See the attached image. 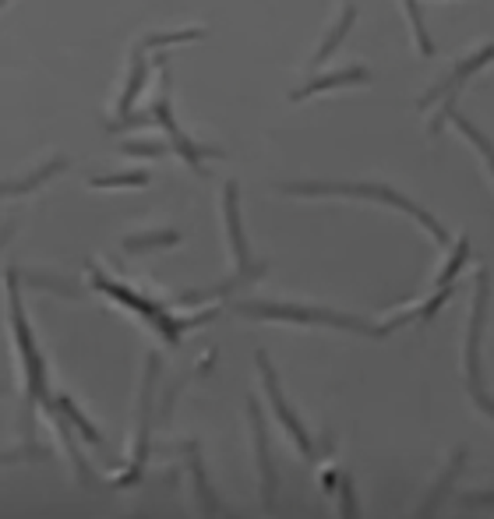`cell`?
Instances as JSON below:
<instances>
[{"mask_svg":"<svg viewBox=\"0 0 494 519\" xmlns=\"http://www.w3.org/2000/svg\"><path fill=\"white\" fill-rule=\"evenodd\" d=\"M92 188H142V184H149V173H110V177H92L89 181Z\"/></svg>","mask_w":494,"mask_h":519,"instance_id":"cell-17","label":"cell"},{"mask_svg":"<svg viewBox=\"0 0 494 519\" xmlns=\"http://www.w3.org/2000/svg\"><path fill=\"white\" fill-rule=\"evenodd\" d=\"M121 152L142 156V160H159V156H166V145L163 141H121Z\"/></svg>","mask_w":494,"mask_h":519,"instance_id":"cell-19","label":"cell"},{"mask_svg":"<svg viewBox=\"0 0 494 519\" xmlns=\"http://www.w3.org/2000/svg\"><path fill=\"white\" fill-rule=\"evenodd\" d=\"M448 117H452V120H456V128H459V131H463V135H467L469 141H473V145H477V149H480V156H484V160H488V166H491V173H494V145H491V141H488V138L480 135V131H477V128H473V124H469L467 117H456V109H452V113H448Z\"/></svg>","mask_w":494,"mask_h":519,"instance_id":"cell-16","label":"cell"},{"mask_svg":"<svg viewBox=\"0 0 494 519\" xmlns=\"http://www.w3.org/2000/svg\"><path fill=\"white\" fill-rule=\"evenodd\" d=\"M181 241L177 230H159V234H142V237H128L124 241V251L138 254V251H152V247H170Z\"/></svg>","mask_w":494,"mask_h":519,"instance_id":"cell-13","label":"cell"},{"mask_svg":"<svg viewBox=\"0 0 494 519\" xmlns=\"http://www.w3.org/2000/svg\"><path fill=\"white\" fill-rule=\"evenodd\" d=\"M367 82H371V75H367L364 67H342V71H332V75H321V78H311L308 85H300L289 99L300 103V99H308L314 92H329V88H339V85H367Z\"/></svg>","mask_w":494,"mask_h":519,"instance_id":"cell-8","label":"cell"},{"mask_svg":"<svg viewBox=\"0 0 494 519\" xmlns=\"http://www.w3.org/2000/svg\"><path fill=\"white\" fill-rule=\"evenodd\" d=\"M11 234H15V223H7V226H4V230H0V247H4V241H7V237H11Z\"/></svg>","mask_w":494,"mask_h":519,"instance_id":"cell-25","label":"cell"},{"mask_svg":"<svg viewBox=\"0 0 494 519\" xmlns=\"http://www.w3.org/2000/svg\"><path fill=\"white\" fill-rule=\"evenodd\" d=\"M353 22H357V7H353V4H346V7H342V15H339L336 28H332V32L325 36V43L318 47V54H314V64H325L329 57L336 54V47L342 43V36L350 32V26H353Z\"/></svg>","mask_w":494,"mask_h":519,"instance_id":"cell-11","label":"cell"},{"mask_svg":"<svg viewBox=\"0 0 494 519\" xmlns=\"http://www.w3.org/2000/svg\"><path fill=\"white\" fill-rule=\"evenodd\" d=\"M152 124H156V117H152V113H138V117H134V113H124L117 124H110V131H113V135H121V131H134V128H152Z\"/></svg>","mask_w":494,"mask_h":519,"instance_id":"cell-21","label":"cell"},{"mask_svg":"<svg viewBox=\"0 0 494 519\" xmlns=\"http://www.w3.org/2000/svg\"><path fill=\"white\" fill-rule=\"evenodd\" d=\"M339 492H342V516L353 519L357 516V502H353V484H350V477L339 481Z\"/></svg>","mask_w":494,"mask_h":519,"instance_id":"cell-22","label":"cell"},{"mask_svg":"<svg viewBox=\"0 0 494 519\" xmlns=\"http://www.w3.org/2000/svg\"><path fill=\"white\" fill-rule=\"evenodd\" d=\"M4 4H7V0H0V7H4Z\"/></svg>","mask_w":494,"mask_h":519,"instance_id":"cell-26","label":"cell"},{"mask_svg":"<svg viewBox=\"0 0 494 519\" xmlns=\"http://www.w3.org/2000/svg\"><path fill=\"white\" fill-rule=\"evenodd\" d=\"M28 456H43V452H0V463H18V460H28Z\"/></svg>","mask_w":494,"mask_h":519,"instance_id":"cell-23","label":"cell"},{"mask_svg":"<svg viewBox=\"0 0 494 519\" xmlns=\"http://www.w3.org/2000/svg\"><path fill=\"white\" fill-rule=\"evenodd\" d=\"M467 505H494V494H467Z\"/></svg>","mask_w":494,"mask_h":519,"instance_id":"cell-24","label":"cell"},{"mask_svg":"<svg viewBox=\"0 0 494 519\" xmlns=\"http://www.w3.org/2000/svg\"><path fill=\"white\" fill-rule=\"evenodd\" d=\"M488 290H491V275H488V269H477V294H473L467 339V389L473 396V403L494 420V400L484 392V368H480V336H484V318H488Z\"/></svg>","mask_w":494,"mask_h":519,"instance_id":"cell-3","label":"cell"},{"mask_svg":"<svg viewBox=\"0 0 494 519\" xmlns=\"http://www.w3.org/2000/svg\"><path fill=\"white\" fill-rule=\"evenodd\" d=\"M60 410L68 413L71 420H75V428H79L81 435H85V441H92V445H100V441H103V438H100V431H96V428H92V424H89V420H85V417L75 410V403H71V400H60Z\"/></svg>","mask_w":494,"mask_h":519,"instance_id":"cell-20","label":"cell"},{"mask_svg":"<svg viewBox=\"0 0 494 519\" xmlns=\"http://www.w3.org/2000/svg\"><path fill=\"white\" fill-rule=\"evenodd\" d=\"M145 75H149V67H145V50H134V57H131V71H128V85H124V96H121V103H117V113H121V117L131 113L138 92L145 88Z\"/></svg>","mask_w":494,"mask_h":519,"instance_id":"cell-9","label":"cell"},{"mask_svg":"<svg viewBox=\"0 0 494 519\" xmlns=\"http://www.w3.org/2000/svg\"><path fill=\"white\" fill-rule=\"evenodd\" d=\"M205 28H184V32H156L145 39V47H173V43H191V39H202Z\"/></svg>","mask_w":494,"mask_h":519,"instance_id":"cell-18","label":"cell"},{"mask_svg":"<svg viewBox=\"0 0 494 519\" xmlns=\"http://www.w3.org/2000/svg\"><path fill=\"white\" fill-rule=\"evenodd\" d=\"M255 364H258V371H261V382H265V392H268V400H272V407H276V413H279V420H283V428H287L289 435H293V441L300 445V452L311 460L314 456V445H311V438H308V431L300 428V420H297V413L289 410L287 407V400H283V389H279V379H276V371H272V364H268V357L255 354Z\"/></svg>","mask_w":494,"mask_h":519,"instance_id":"cell-4","label":"cell"},{"mask_svg":"<svg viewBox=\"0 0 494 519\" xmlns=\"http://www.w3.org/2000/svg\"><path fill=\"white\" fill-rule=\"evenodd\" d=\"M467 258H469V241L467 237H459V244L452 247V258H448V265L438 273L435 286H452V283H456V275H459V269L467 265Z\"/></svg>","mask_w":494,"mask_h":519,"instance_id":"cell-14","label":"cell"},{"mask_svg":"<svg viewBox=\"0 0 494 519\" xmlns=\"http://www.w3.org/2000/svg\"><path fill=\"white\" fill-rule=\"evenodd\" d=\"M247 413H251V431H255V449H258V466H261V498L265 505L276 502V466L268 460V441H265V424H261V410L258 403L251 400L247 403Z\"/></svg>","mask_w":494,"mask_h":519,"instance_id":"cell-7","label":"cell"},{"mask_svg":"<svg viewBox=\"0 0 494 519\" xmlns=\"http://www.w3.org/2000/svg\"><path fill=\"white\" fill-rule=\"evenodd\" d=\"M223 213H226V230H230V244H234L236 254V269L244 279H255V275L265 273V265H251V254H247V241H244V230H240V209H236V184L230 181L223 188Z\"/></svg>","mask_w":494,"mask_h":519,"instance_id":"cell-5","label":"cell"},{"mask_svg":"<svg viewBox=\"0 0 494 519\" xmlns=\"http://www.w3.org/2000/svg\"><path fill=\"white\" fill-rule=\"evenodd\" d=\"M64 160H53V163L39 166L36 173H28V177H18V181H0V194H28L32 188H39L47 177H53V173H60L64 170Z\"/></svg>","mask_w":494,"mask_h":519,"instance_id":"cell-10","label":"cell"},{"mask_svg":"<svg viewBox=\"0 0 494 519\" xmlns=\"http://www.w3.org/2000/svg\"><path fill=\"white\" fill-rule=\"evenodd\" d=\"M283 192L287 194H304V198H325V194H339V198H367V202H385L392 209H399V213H406V216H414L438 244H448V234L442 230V223L431 216V213H424L420 205H414L406 194H395L392 188L385 184H342V181H297V184H283Z\"/></svg>","mask_w":494,"mask_h":519,"instance_id":"cell-1","label":"cell"},{"mask_svg":"<svg viewBox=\"0 0 494 519\" xmlns=\"http://www.w3.org/2000/svg\"><path fill=\"white\" fill-rule=\"evenodd\" d=\"M463 460H467V449L459 445V449H456V456H452V463L445 466V473H442V477H438V488H435V492L427 494V502H424V509H420V516H431V513L438 509V502H442V498H445V492L452 488V481H456V473H459V466H463Z\"/></svg>","mask_w":494,"mask_h":519,"instance_id":"cell-12","label":"cell"},{"mask_svg":"<svg viewBox=\"0 0 494 519\" xmlns=\"http://www.w3.org/2000/svg\"><path fill=\"white\" fill-rule=\"evenodd\" d=\"M236 315H247V318H272V322H300V326H336L350 328V332H364V336H389L395 328L385 326H371L364 318H353V315H339L329 307H300V304H236Z\"/></svg>","mask_w":494,"mask_h":519,"instance_id":"cell-2","label":"cell"},{"mask_svg":"<svg viewBox=\"0 0 494 519\" xmlns=\"http://www.w3.org/2000/svg\"><path fill=\"white\" fill-rule=\"evenodd\" d=\"M491 60H494V43H491V47H484V50H477L473 57H467V60H463V64H459V67H456V71H452L445 82L435 85L427 96H420V107H431L435 99H442V96H448V92H459L469 75H477V71H480L484 64H491Z\"/></svg>","mask_w":494,"mask_h":519,"instance_id":"cell-6","label":"cell"},{"mask_svg":"<svg viewBox=\"0 0 494 519\" xmlns=\"http://www.w3.org/2000/svg\"><path fill=\"white\" fill-rule=\"evenodd\" d=\"M403 7H406V15H410V26H414V36H416V47H420V54L431 57V54H435V43H431V36H427V28H424L420 4H416V0H403Z\"/></svg>","mask_w":494,"mask_h":519,"instance_id":"cell-15","label":"cell"}]
</instances>
